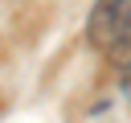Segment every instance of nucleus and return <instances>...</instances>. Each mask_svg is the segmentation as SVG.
I'll return each mask as SVG.
<instances>
[{
	"mask_svg": "<svg viewBox=\"0 0 131 123\" xmlns=\"http://www.w3.org/2000/svg\"><path fill=\"white\" fill-rule=\"evenodd\" d=\"M90 41L131 66V0H98L90 12Z\"/></svg>",
	"mask_w": 131,
	"mask_h": 123,
	"instance_id": "obj_1",
	"label": "nucleus"
}]
</instances>
